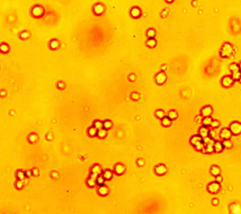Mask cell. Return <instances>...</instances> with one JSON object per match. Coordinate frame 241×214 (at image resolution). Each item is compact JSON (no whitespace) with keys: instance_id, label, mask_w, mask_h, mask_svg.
I'll use <instances>...</instances> for the list:
<instances>
[{"instance_id":"6da1fadb","label":"cell","mask_w":241,"mask_h":214,"mask_svg":"<svg viewBox=\"0 0 241 214\" xmlns=\"http://www.w3.org/2000/svg\"><path fill=\"white\" fill-rule=\"evenodd\" d=\"M233 46L231 44H225L223 45V46L221 47V50H220V56L222 58H229L232 53H233Z\"/></svg>"},{"instance_id":"7a4b0ae2","label":"cell","mask_w":241,"mask_h":214,"mask_svg":"<svg viewBox=\"0 0 241 214\" xmlns=\"http://www.w3.org/2000/svg\"><path fill=\"white\" fill-rule=\"evenodd\" d=\"M230 130L233 135H239L241 133V124L239 122H233L230 125Z\"/></svg>"},{"instance_id":"3957f363","label":"cell","mask_w":241,"mask_h":214,"mask_svg":"<svg viewBox=\"0 0 241 214\" xmlns=\"http://www.w3.org/2000/svg\"><path fill=\"white\" fill-rule=\"evenodd\" d=\"M207 190L210 193H214V194L218 193V191H220V184L217 181L210 183L207 187Z\"/></svg>"},{"instance_id":"277c9868","label":"cell","mask_w":241,"mask_h":214,"mask_svg":"<svg viewBox=\"0 0 241 214\" xmlns=\"http://www.w3.org/2000/svg\"><path fill=\"white\" fill-rule=\"evenodd\" d=\"M233 83H235V80H233V79L232 77V76H224L222 79V80H221V84H222L223 87H225V88H229V87H232L233 85Z\"/></svg>"},{"instance_id":"5b68a950","label":"cell","mask_w":241,"mask_h":214,"mask_svg":"<svg viewBox=\"0 0 241 214\" xmlns=\"http://www.w3.org/2000/svg\"><path fill=\"white\" fill-rule=\"evenodd\" d=\"M232 135H233V133L230 130V128H223L222 130L220 131V138L222 140H230Z\"/></svg>"},{"instance_id":"8992f818","label":"cell","mask_w":241,"mask_h":214,"mask_svg":"<svg viewBox=\"0 0 241 214\" xmlns=\"http://www.w3.org/2000/svg\"><path fill=\"white\" fill-rule=\"evenodd\" d=\"M155 173L157 175H164L167 173V167L164 164H159L155 168Z\"/></svg>"},{"instance_id":"52a82bcc","label":"cell","mask_w":241,"mask_h":214,"mask_svg":"<svg viewBox=\"0 0 241 214\" xmlns=\"http://www.w3.org/2000/svg\"><path fill=\"white\" fill-rule=\"evenodd\" d=\"M202 141H203V139H202L200 135L193 136V137L190 139V144H191L192 145H194V146H196V145H198V144H202Z\"/></svg>"},{"instance_id":"ba28073f","label":"cell","mask_w":241,"mask_h":214,"mask_svg":"<svg viewBox=\"0 0 241 214\" xmlns=\"http://www.w3.org/2000/svg\"><path fill=\"white\" fill-rule=\"evenodd\" d=\"M87 184H88V186L90 188L95 187V186L97 185V176H95V175H91V177L87 180Z\"/></svg>"},{"instance_id":"9c48e42d","label":"cell","mask_w":241,"mask_h":214,"mask_svg":"<svg viewBox=\"0 0 241 214\" xmlns=\"http://www.w3.org/2000/svg\"><path fill=\"white\" fill-rule=\"evenodd\" d=\"M212 112H213L212 108L210 107V106H206V107H205L202 110V116H203V117H210Z\"/></svg>"},{"instance_id":"30bf717a","label":"cell","mask_w":241,"mask_h":214,"mask_svg":"<svg viewBox=\"0 0 241 214\" xmlns=\"http://www.w3.org/2000/svg\"><path fill=\"white\" fill-rule=\"evenodd\" d=\"M199 133H200V136H201L202 139H205V138H207V137H209L210 131H209V129H208V127L202 126V127L200 128Z\"/></svg>"},{"instance_id":"8fae6325","label":"cell","mask_w":241,"mask_h":214,"mask_svg":"<svg viewBox=\"0 0 241 214\" xmlns=\"http://www.w3.org/2000/svg\"><path fill=\"white\" fill-rule=\"evenodd\" d=\"M125 172V166H123L122 164L119 163V164H117L116 166H115V168H114V173L116 174V175H122V174H123Z\"/></svg>"},{"instance_id":"7c38bea8","label":"cell","mask_w":241,"mask_h":214,"mask_svg":"<svg viewBox=\"0 0 241 214\" xmlns=\"http://www.w3.org/2000/svg\"><path fill=\"white\" fill-rule=\"evenodd\" d=\"M91 175H93L98 177L99 175H101V174H102V169L99 165L96 164V165H94V166H92V168H91Z\"/></svg>"},{"instance_id":"4fadbf2b","label":"cell","mask_w":241,"mask_h":214,"mask_svg":"<svg viewBox=\"0 0 241 214\" xmlns=\"http://www.w3.org/2000/svg\"><path fill=\"white\" fill-rule=\"evenodd\" d=\"M108 192H109V190H108V188H107L106 186H105V185L99 186L98 193L101 196H106L107 194H108Z\"/></svg>"},{"instance_id":"5bb4252c","label":"cell","mask_w":241,"mask_h":214,"mask_svg":"<svg viewBox=\"0 0 241 214\" xmlns=\"http://www.w3.org/2000/svg\"><path fill=\"white\" fill-rule=\"evenodd\" d=\"M210 172H211V175L217 177V176H218L220 174V168L218 167V166H217V165H213L212 167H211Z\"/></svg>"},{"instance_id":"9a60e30c","label":"cell","mask_w":241,"mask_h":214,"mask_svg":"<svg viewBox=\"0 0 241 214\" xmlns=\"http://www.w3.org/2000/svg\"><path fill=\"white\" fill-rule=\"evenodd\" d=\"M216 141H214V139L211 137H207V138L203 139V144L205 146H214Z\"/></svg>"},{"instance_id":"2e32d148","label":"cell","mask_w":241,"mask_h":214,"mask_svg":"<svg viewBox=\"0 0 241 214\" xmlns=\"http://www.w3.org/2000/svg\"><path fill=\"white\" fill-rule=\"evenodd\" d=\"M223 149H224V146H223L222 142L216 141L215 145H214V151H215L216 153H220V152H222Z\"/></svg>"},{"instance_id":"e0dca14e","label":"cell","mask_w":241,"mask_h":214,"mask_svg":"<svg viewBox=\"0 0 241 214\" xmlns=\"http://www.w3.org/2000/svg\"><path fill=\"white\" fill-rule=\"evenodd\" d=\"M166 75L164 73H160L158 74L157 76H156V82H157L158 84H163L165 81H166Z\"/></svg>"},{"instance_id":"ac0fdd59","label":"cell","mask_w":241,"mask_h":214,"mask_svg":"<svg viewBox=\"0 0 241 214\" xmlns=\"http://www.w3.org/2000/svg\"><path fill=\"white\" fill-rule=\"evenodd\" d=\"M213 121L214 120H213L211 117H205L203 118V120H202V125H203V126H206V127L211 126Z\"/></svg>"},{"instance_id":"d6986e66","label":"cell","mask_w":241,"mask_h":214,"mask_svg":"<svg viewBox=\"0 0 241 214\" xmlns=\"http://www.w3.org/2000/svg\"><path fill=\"white\" fill-rule=\"evenodd\" d=\"M42 9L41 8V7H35V8L33 9V11H32V13H33L34 16H36V17H40V16H42Z\"/></svg>"},{"instance_id":"ffe728a7","label":"cell","mask_w":241,"mask_h":214,"mask_svg":"<svg viewBox=\"0 0 241 214\" xmlns=\"http://www.w3.org/2000/svg\"><path fill=\"white\" fill-rule=\"evenodd\" d=\"M103 176L105 177L106 180H110L113 176V173H112L111 170H106L104 173H103Z\"/></svg>"},{"instance_id":"44dd1931","label":"cell","mask_w":241,"mask_h":214,"mask_svg":"<svg viewBox=\"0 0 241 214\" xmlns=\"http://www.w3.org/2000/svg\"><path fill=\"white\" fill-rule=\"evenodd\" d=\"M230 70L232 73H236V72H238L239 70V65L237 63H232L230 65Z\"/></svg>"},{"instance_id":"7402d4cb","label":"cell","mask_w":241,"mask_h":214,"mask_svg":"<svg viewBox=\"0 0 241 214\" xmlns=\"http://www.w3.org/2000/svg\"><path fill=\"white\" fill-rule=\"evenodd\" d=\"M131 14H132L133 17H136V18H137V17H140V9H137V8L132 9V11H131Z\"/></svg>"},{"instance_id":"603a6c76","label":"cell","mask_w":241,"mask_h":214,"mask_svg":"<svg viewBox=\"0 0 241 214\" xmlns=\"http://www.w3.org/2000/svg\"><path fill=\"white\" fill-rule=\"evenodd\" d=\"M222 144L223 146H224V148H232L233 147V142L230 141V140H224V141H222Z\"/></svg>"},{"instance_id":"cb8c5ba5","label":"cell","mask_w":241,"mask_h":214,"mask_svg":"<svg viewBox=\"0 0 241 214\" xmlns=\"http://www.w3.org/2000/svg\"><path fill=\"white\" fill-rule=\"evenodd\" d=\"M162 125L164 126H170L171 125V120L169 117H164L162 119Z\"/></svg>"},{"instance_id":"d4e9b609","label":"cell","mask_w":241,"mask_h":214,"mask_svg":"<svg viewBox=\"0 0 241 214\" xmlns=\"http://www.w3.org/2000/svg\"><path fill=\"white\" fill-rule=\"evenodd\" d=\"M98 134V129L96 127H91L90 129H89V135L91 136V137H94V136H96Z\"/></svg>"},{"instance_id":"484cf974","label":"cell","mask_w":241,"mask_h":214,"mask_svg":"<svg viewBox=\"0 0 241 214\" xmlns=\"http://www.w3.org/2000/svg\"><path fill=\"white\" fill-rule=\"evenodd\" d=\"M177 116H178V114H177V112L175 111V110H171V111H170L169 112V115L168 117L171 119V120H175L177 118Z\"/></svg>"},{"instance_id":"4316f807","label":"cell","mask_w":241,"mask_h":214,"mask_svg":"<svg viewBox=\"0 0 241 214\" xmlns=\"http://www.w3.org/2000/svg\"><path fill=\"white\" fill-rule=\"evenodd\" d=\"M97 136H98L99 138H105L106 136V129H105V128H103V129H100V130H98V134H97Z\"/></svg>"},{"instance_id":"83f0119b","label":"cell","mask_w":241,"mask_h":214,"mask_svg":"<svg viewBox=\"0 0 241 214\" xmlns=\"http://www.w3.org/2000/svg\"><path fill=\"white\" fill-rule=\"evenodd\" d=\"M105 181H106V179H105L104 176H103V175H99L98 177H97V185L98 186L104 185Z\"/></svg>"},{"instance_id":"f1b7e54d","label":"cell","mask_w":241,"mask_h":214,"mask_svg":"<svg viewBox=\"0 0 241 214\" xmlns=\"http://www.w3.org/2000/svg\"><path fill=\"white\" fill-rule=\"evenodd\" d=\"M241 76V72L238 71V72H236V73H232V77L233 79V80H239Z\"/></svg>"},{"instance_id":"f546056e","label":"cell","mask_w":241,"mask_h":214,"mask_svg":"<svg viewBox=\"0 0 241 214\" xmlns=\"http://www.w3.org/2000/svg\"><path fill=\"white\" fill-rule=\"evenodd\" d=\"M103 10H104V8L102 7V5H96L95 8H94V11H95V13H97V14H101L102 12H103Z\"/></svg>"},{"instance_id":"4dcf8cb0","label":"cell","mask_w":241,"mask_h":214,"mask_svg":"<svg viewBox=\"0 0 241 214\" xmlns=\"http://www.w3.org/2000/svg\"><path fill=\"white\" fill-rule=\"evenodd\" d=\"M94 127H96L98 130L103 129V128H104V123H102L100 121H96L95 123H94Z\"/></svg>"},{"instance_id":"1f68e13d","label":"cell","mask_w":241,"mask_h":214,"mask_svg":"<svg viewBox=\"0 0 241 214\" xmlns=\"http://www.w3.org/2000/svg\"><path fill=\"white\" fill-rule=\"evenodd\" d=\"M17 177H18L19 180H23L24 178L26 177V174L23 171H18L17 172Z\"/></svg>"},{"instance_id":"d6a6232c","label":"cell","mask_w":241,"mask_h":214,"mask_svg":"<svg viewBox=\"0 0 241 214\" xmlns=\"http://www.w3.org/2000/svg\"><path fill=\"white\" fill-rule=\"evenodd\" d=\"M195 148H196V150H197V151H203V150H205V144H203V141H202V144H198V145H196V146H195Z\"/></svg>"},{"instance_id":"836d02e7","label":"cell","mask_w":241,"mask_h":214,"mask_svg":"<svg viewBox=\"0 0 241 214\" xmlns=\"http://www.w3.org/2000/svg\"><path fill=\"white\" fill-rule=\"evenodd\" d=\"M156 116H157L158 118H160V119H163V118L165 117V112H164V110H158L157 111H156Z\"/></svg>"},{"instance_id":"e575fe53","label":"cell","mask_w":241,"mask_h":214,"mask_svg":"<svg viewBox=\"0 0 241 214\" xmlns=\"http://www.w3.org/2000/svg\"><path fill=\"white\" fill-rule=\"evenodd\" d=\"M147 45H148V46H150V47H155V46H156V40H154L153 38H152V39H150L147 42Z\"/></svg>"},{"instance_id":"d590c367","label":"cell","mask_w":241,"mask_h":214,"mask_svg":"<svg viewBox=\"0 0 241 214\" xmlns=\"http://www.w3.org/2000/svg\"><path fill=\"white\" fill-rule=\"evenodd\" d=\"M112 126V123L110 122V121H106L104 123V128L105 129H109V128H111Z\"/></svg>"},{"instance_id":"8d00e7d4","label":"cell","mask_w":241,"mask_h":214,"mask_svg":"<svg viewBox=\"0 0 241 214\" xmlns=\"http://www.w3.org/2000/svg\"><path fill=\"white\" fill-rule=\"evenodd\" d=\"M203 152H205V153H212V152H215L214 151V146H205V150H203Z\"/></svg>"},{"instance_id":"74e56055","label":"cell","mask_w":241,"mask_h":214,"mask_svg":"<svg viewBox=\"0 0 241 214\" xmlns=\"http://www.w3.org/2000/svg\"><path fill=\"white\" fill-rule=\"evenodd\" d=\"M24 186V183H23V180H18L17 181V183H16V188L17 189H22Z\"/></svg>"},{"instance_id":"f35d334b","label":"cell","mask_w":241,"mask_h":214,"mask_svg":"<svg viewBox=\"0 0 241 214\" xmlns=\"http://www.w3.org/2000/svg\"><path fill=\"white\" fill-rule=\"evenodd\" d=\"M218 125H220V123H218V121L214 120V121H213V123H212V125H211V127L217 128V127H218Z\"/></svg>"},{"instance_id":"ab89813d","label":"cell","mask_w":241,"mask_h":214,"mask_svg":"<svg viewBox=\"0 0 241 214\" xmlns=\"http://www.w3.org/2000/svg\"><path fill=\"white\" fill-rule=\"evenodd\" d=\"M147 35H148V37H150L151 39H152V38L155 36V31H154L153 29H150V30H148Z\"/></svg>"},{"instance_id":"60d3db41","label":"cell","mask_w":241,"mask_h":214,"mask_svg":"<svg viewBox=\"0 0 241 214\" xmlns=\"http://www.w3.org/2000/svg\"><path fill=\"white\" fill-rule=\"evenodd\" d=\"M36 139H37L36 135H32V136H30V137H29V141H31V142H34V141H36Z\"/></svg>"},{"instance_id":"b9f144b4","label":"cell","mask_w":241,"mask_h":214,"mask_svg":"<svg viewBox=\"0 0 241 214\" xmlns=\"http://www.w3.org/2000/svg\"><path fill=\"white\" fill-rule=\"evenodd\" d=\"M51 47H52V48H57V42H56V41H53V42H51Z\"/></svg>"},{"instance_id":"7bdbcfd3","label":"cell","mask_w":241,"mask_h":214,"mask_svg":"<svg viewBox=\"0 0 241 214\" xmlns=\"http://www.w3.org/2000/svg\"><path fill=\"white\" fill-rule=\"evenodd\" d=\"M1 49H2V51H3V52H7V51H8V50H9V47H8V46H6V45H3L2 46H1Z\"/></svg>"},{"instance_id":"ee69618b","label":"cell","mask_w":241,"mask_h":214,"mask_svg":"<svg viewBox=\"0 0 241 214\" xmlns=\"http://www.w3.org/2000/svg\"><path fill=\"white\" fill-rule=\"evenodd\" d=\"M213 204L217 206V205L218 204V199H213Z\"/></svg>"},{"instance_id":"f6af8a7d","label":"cell","mask_w":241,"mask_h":214,"mask_svg":"<svg viewBox=\"0 0 241 214\" xmlns=\"http://www.w3.org/2000/svg\"><path fill=\"white\" fill-rule=\"evenodd\" d=\"M221 180H222V178H221V176H220V175H218V176H217V182L220 183Z\"/></svg>"},{"instance_id":"bcb514c9","label":"cell","mask_w":241,"mask_h":214,"mask_svg":"<svg viewBox=\"0 0 241 214\" xmlns=\"http://www.w3.org/2000/svg\"><path fill=\"white\" fill-rule=\"evenodd\" d=\"M21 36H22V38H24V39H26V36H27V34H26V33H24V34H22Z\"/></svg>"},{"instance_id":"7dc6e473","label":"cell","mask_w":241,"mask_h":214,"mask_svg":"<svg viewBox=\"0 0 241 214\" xmlns=\"http://www.w3.org/2000/svg\"><path fill=\"white\" fill-rule=\"evenodd\" d=\"M238 65H239V70H240V72H241V62H240V63H239V64H238Z\"/></svg>"},{"instance_id":"c3c4849f","label":"cell","mask_w":241,"mask_h":214,"mask_svg":"<svg viewBox=\"0 0 241 214\" xmlns=\"http://www.w3.org/2000/svg\"><path fill=\"white\" fill-rule=\"evenodd\" d=\"M167 1H168L169 3H171V2H172V1H173V0H167Z\"/></svg>"},{"instance_id":"681fc988","label":"cell","mask_w":241,"mask_h":214,"mask_svg":"<svg viewBox=\"0 0 241 214\" xmlns=\"http://www.w3.org/2000/svg\"><path fill=\"white\" fill-rule=\"evenodd\" d=\"M239 82L241 83V76H240V79H239Z\"/></svg>"}]
</instances>
